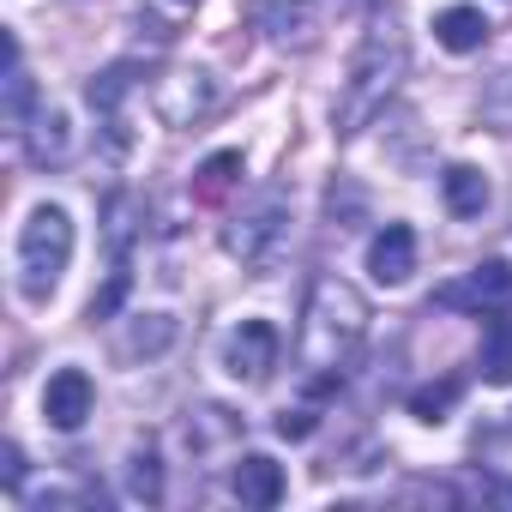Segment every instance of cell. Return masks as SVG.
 Returning <instances> with one entry per match:
<instances>
[{"label": "cell", "mask_w": 512, "mask_h": 512, "mask_svg": "<svg viewBox=\"0 0 512 512\" xmlns=\"http://www.w3.org/2000/svg\"><path fill=\"white\" fill-rule=\"evenodd\" d=\"M362 338H368V296H362L350 278L320 272V278L308 284L302 332H296V362H302V374L320 380V386H332V380L350 368V356L362 350Z\"/></svg>", "instance_id": "obj_1"}, {"label": "cell", "mask_w": 512, "mask_h": 512, "mask_svg": "<svg viewBox=\"0 0 512 512\" xmlns=\"http://www.w3.org/2000/svg\"><path fill=\"white\" fill-rule=\"evenodd\" d=\"M404 67H410V43H404V31H398L392 19H380V25L362 37V49H356V61H350V79H344V97H338V115H332L344 139L362 133V127L392 103Z\"/></svg>", "instance_id": "obj_2"}, {"label": "cell", "mask_w": 512, "mask_h": 512, "mask_svg": "<svg viewBox=\"0 0 512 512\" xmlns=\"http://www.w3.org/2000/svg\"><path fill=\"white\" fill-rule=\"evenodd\" d=\"M284 247H290V193L284 187H260L223 223V253L253 278H266L284 260Z\"/></svg>", "instance_id": "obj_3"}, {"label": "cell", "mask_w": 512, "mask_h": 512, "mask_svg": "<svg viewBox=\"0 0 512 512\" xmlns=\"http://www.w3.org/2000/svg\"><path fill=\"white\" fill-rule=\"evenodd\" d=\"M73 260V217L67 205H37L19 229V296L49 302L61 290V272Z\"/></svg>", "instance_id": "obj_4"}, {"label": "cell", "mask_w": 512, "mask_h": 512, "mask_svg": "<svg viewBox=\"0 0 512 512\" xmlns=\"http://www.w3.org/2000/svg\"><path fill=\"white\" fill-rule=\"evenodd\" d=\"M217 79L211 73H199V67H181V73H163L157 85H151V109L169 121V127H199V121H211V109H217Z\"/></svg>", "instance_id": "obj_5"}, {"label": "cell", "mask_w": 512, "mask_h": 512, "mask_svg": "<svg viewBox=\"0 0 512 512\" xmlns=\"http://www.w3.org/2000/svg\"><path fill=\"white\" fill-rule=\"evenodd\" d=\"M223 368L241 386H266L272 368H278V326L272 320H241L223 344Z\"/></svg>", "instance_id": "obj_6"}, {"label": "cell", "mask_w": 512, "mask_h": 512, "mask_svg": "<svg viewBox=\"0 0 512 512\" xmlns=\"http://www.w3.org/2000/svg\"><path fill=\"white\" fill-rule=\"evenodd\" d=\"M506 302H512V266H500V260L434 290V308H458V314H500Z\"/></svg>", "instance_id": "obj_7"}, {"label": "cell", "mask_w": 512, "mask_h": 512, "mask_svg": "<svg viewBox=\"0 0 512 512\" xmlns=\"http://www.w3.org/2000/svg\"><path fill=\"white\" fill-rule=\"evenodd\" d=\"M260 31L278 55H308L320 43V7L314 0H260Z\"/></svg>", "instance_id": "obj_8"}, {"label": "cell", "mask_w": 512, "mask_h": 512, "mask_svg": "<svg viewBox=\"0 0 512 512\" xmlns=\"http://www.w3.org/2000/svg\"><path fill=\"white\" fill-rule=\"evenodd\" d=\"M91 410H97V386H91L85 368H61V374H49V386H43V416H49V428L79 434Z\"/></svg>", "instance_id": "obj_9"}, {"label": "cell", "mask_w": 512, "mask_h": 512, "mask_svg": "<svg viewBox=\"0 0 512 512\" xmlns=\"http://www.w3.org/2000/svg\"><path fill=\"white\" fill-rule=\"evenodd\" d=\"M368 272L386 290L410 284V272H416V229L410 223H380V235L368 241Z\"/></svg>", "instance_id": "obj_10"}, {"label": "cell", "mask_w": 512, "mask_h": 512, "mask_svg": "<svg viewBox=\"0 0 512 512\" xmlns=\"http://www.w3.org/2000/svg\"><path fill=\"white\" fill-rule=\"evenodd\" d=\"M229 488H235V500H241V506L272 512V506L284 500V464H278V458H266V452H247V458H235Z\"/></svg>", "instance_id": "obj_11"}, {"label": "cell", "mask_w": 512, "mask_h": 512, "mask_svg": "<svg viewBox=\"0 0 512 512\" xmlns=\"http://www.w3.org/2000/svg\"><path fill=\"white\" fill-rule=\"evenodd\" d=\"M19 139H25V157H31L37 169H61V163L73 157V121H67V109H49V103H43Z\"/></svg>", "instance_id": "obj_12"}, {"label": "cell", "mask_w": 512, "mask_h": 512, "mask_svg": "<svg viewBox=\"0 0 512 512\" xmlns=\"http://www.w3.org/2000/svg\"><path fill=\"white\" fill-rule=\"evenodd\" d=\"M0 49H7V133H25L31 115H37V85H31V73L19 61V37L13 31L0 37Z\"/></svg>", "instance_id": "obj_13"}, {"label": "cell", "mask_w": 512, "mask_h": 512, "mask_svg": "<svg viewBox=\"0 0 512 512\" xmlns=\"http://www.w3.org/2000/svg\"><path fill=\"white\" fill-rule=\"evenodd\" d=\"M440 199H446L452 217H482V211H488V175L470 169V163H452V169L440 175Z\"/></svg>", "instance_id": "obj_14"}, {"label": "cell", "mask_w": 512, "mask_h": 512, "mask_svg": "<svg viewBox=\"0 0 512 512\" xmlns=\"http://www.w3.org/2000/svg\"><path fill=\"white\" fill-rule=\"evenodd\" d=\"M488 19L476 13V7H446V13H434V37H440V49H452V55H470V49H482L488 43Z\"/></svg>", "instance_id": "obj_15"}, {"label": "cell", "mask_w": 512, "mask_h": 512, "mask_svg": "<svg viewBox=\"0 0 512 512\" xmlns=\"http://www.w3.org/2000/svg\"><path fill=\"white\" fill-rule=\"evenodd\" d=\"M127 91H133V67H109V73H97L91 91H85L91 109L109 121V139H115V145H127V127H121V97H127Z\"/></svg>", "instance_id": "obj_16"}, {"label": "cell", "mask_w": 512, "mask_h": 512, "mask_svg": "<svg viewBox=\"0 0 512 512\" xmlns=\"http://www.w3.org/2000/svg\"><path fill=\"white\" fill-rule=\"evenodd\" d=\"M247 175V163H241V151H217V157H205L199 163V181H193V199L199 205H217L235 181Z\"/></svg>", "instance_id": "obj_17"}, {"label": "cell", "mask_w": 512, "mask_h": 512, "mask_svg": "<svg viewBox=\"0 0 512 512\" xmlns=\"http://www.w3.org/2000/svg\"><path fill=\"white\" fill-rule=\"evenodd\" d=\"M482 380L488 386H512V320L494 314L482 332Z\"/></svg>", "instance_id": "obj_18"}, {"label": "cell", "mask_w": 512, "mask_h": 512, "mask_svg": "<svg viewBox=\"0 0 512 512\" xmlns=\"http://www.w3.org/2000/svg\"><path fill=\"white\" fill-rule=\"evenodd\" d=\"M458 392H464V380H458V374L428 380V386H416V392H410V416H416V422H446V410L458 404Z\"/></svg>", "instance_id": "obj_19"}, {"label": "cell", "mask_w": 512, "mask_h": 512, "mask_svg": "<svg viewBox=\"0 0 512 512\" xmlns=\"http://www.w3.org/2000/svg\"><path fill=\"white\" fill-rule=\"evenodd\" d=\"M127 494H133V500H145V506H157V500H163V464H157V452H151V446H139V452H133V464H127Z\"/></svg>", "instance_id": "obj_20"}, {"label": "cell", "mask_w": 512, "mask_h": 512, "mask_svg": "<svg viewBox=\"0 0 512 512\" xmlns=\"http://www.w3.org/2000/svg\"><path fill=\"white\" fill-rule=\"evenodd\" d=\"M169 338H175V326H169L163 314H145V320L133 326L127 350H133V356H139V350H145V356H157V350H169Z\"/></svg>", "instance_id": "obj_21"}, {"label": "cell", "mask_w": 512, "mask_h": 512, "mask_svg": "<svg viewBox=\"0 0 512 512\" xmlns=\"http://www.w3.org/2000/svg\"><path fill=\"white\" fill-rule=\"evenodd\" d=\"M109 241H115V260H127V241H133V199L127 193L109 199Z\"/></svg>", "instance_id": "obj_22"}, {"label": "cell", "mask_w": 512, "mask_h": 512, "mask_svg": "<svg viewBox=\"0 0 512 512\" xmlns=\"http://www.w3.org/2000/svg\"><path fill=\"white\" fill-rule=\"evenodd\" d=\"M121 296H127V266L115 260V272H109V290H103V296H91V320H109V314L121 308Z\"/></svg>", "instance_id": "obj_23"}, {"label": "cell", "mask_w": 512, "mask_h": 512, "mask_svg": "<svg viewBox=\"0 0 512 512\" xmlns=\"http://www.w3.org/2000/svg\"><path fill=\"white\" fill-rule=\"evenodd\" d=\"M0 482H7V488H19L25 482V452L7 440V446H0Z\"/></svg>", "instance_id": "obj_24"}, {"label": "cell", "mask_w": 512, "mask_h": 512, "mask_svg": "<svg viewBox=\"0 0 512 512\" xmlns=\"http://www.w3.org/2000/svg\"><path fill=\"white\" fill-rule=\"evenodd\" d=\"M278 434H284V440H308V434H314V416H308V410H284V416H278Z\"/></svg>", "instance_id": "obj_25"}, {"label": "cell", "mask_w": 512, "mask_h": 512, "mask_svg": "<svg viewBox=\"0 0 512 512\" xmlns=\"http://www.w3.org/2000/svg\"><path fill=\"white\" fill-rule=\"evenodd\" d=\"M500 494H506V500H512V482H506V488H500Z\"/></svg>", "instance_id": "obj_26"}, {"label": "cell", "mask_w": 512, "mask_h": 512, "mask_svg": "<svg viewBox=\"0 0 512 512\" xmlns=\"http://www.w3.org/2000/svg\"><path fill=\"white\" fill-rule=\"evenodd\" d=\"M506 434H512V410H506Z\"/></svg>", "instance_id": "obj_27"}, {"label": "cell", "mask_w": 512, "mask_h": 512, "mask_svg": "<svg viewBox=\"0 0 512 512\" xmlns=\"http://www.w3.org/2000/svg\"><path fill=\"white\" fill-rule=\"evenodd\" d=\"M181 7H199V0H181Z\"/></svg>", "instance_id": "obj_28"}]
</instances>
